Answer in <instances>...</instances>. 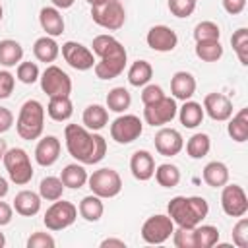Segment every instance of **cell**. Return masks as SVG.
Returning <instances> with one entry per match:
<instances>
[{
  "mask_svg": "<svg viewBox=\"0 0 248 248\" xmlns=\"http://www.w3.org/2000/svg\"><path fill=\"white\" fill-rule=\"evenodd\" d=\"M64 141L68 153L81 165H95L107 155L105 138L89 132L85 126L68 124L64 128Z\"/></svg>",
  "mask_w": 248,
  "mask_h": 248,
  "instance_id": "1",
  "label": "cell"
},
{
  "mask_svg": "<svg viewBox=\"0 0 248 248\" xmlns=\"http://www.w3.org/2000/svg\"><path fill=\"white\" fill-rule=\"evenodd\" d=\"M167 211L174 225L184 227V229H194L207 217L209 205H207L205 198H202V196H188V198L174 196L169 202Z\"/></svg>",
  "mask_w": 248,
  "mask_h": 248,
  "instance_id": "2",
  "label": "cell"
},
{
  "mask_svg": "<svg viewBox=\"0 0 248 248\" xmlns=\"http://www.w3.org/2000/svg\"><path fill=\"white\" fill-rule=\"evenodd\" d=\"M45 128V107L37 99H29L21 105L17 120H16V130L21 140H39Z\"/></svg>",
  "mask_w": 248,
  "mask_h": 248,
  "instance_id": "3",
  "label": "cell"
},
{
  "mask_svg": "<svg viewBox=\"0 0 248 248\" xmlns=\"http://www.w3.org/2000/svg\"><path fill=\"white\" fill-rule=\"evenodd\" d=\"M4 159V167L8 170V176L14 184L17 186H25L31 182L33 178V167H31V161H29V155L25 149L21 147H12L8 151H4L2 155Z\"/></svg>",
  "mask_w": 248,
  "mask_h": 248,
  "instance_id": "4",
  "label": "cell"
},
{
  "mask_svg": "<svg viewBox=\"0 0 248 248\" xmlns=\"http://www.w3.org/2000/svg\"><path fill=\"white\" fill-rule=\"evenodd\" d=\"M87 184H89L91 192L95 196H99L101 200L103 198H114L122 190V178L110 167H103L99 170H93V174L87 176Z\"/></svg>",
  "mask_w": 248,
  "mask_h": 248,
  "instance_id": "5",
  "label": "cell"
},
{
  "mask_svg": "<svg viewBox=\"0 0 248 248\" xmlns=\"http://www.w3.org/2000/svg\"><path fill=\"white\" fill-rule=\"evenodd\" d=\"M91 19L103 29L118 31L126 21V12L118 0H107L103 4L91 6Z\"/></svg>",
  "mask_w": 248,
  "mask_h": 248,
  "instance_id": "6",
  "label": "cell"
},
{
  "mask_svg": "<svg viewBox=\"0 0 248 248\" xmlns=\"http://www.w3.org/2000/svg\"><path fill=\"white\" fill-rule=\"evenodd\" d=\"M39 79H41V89L48 97H70V93H72L70 76L54 64H48L45 68V72L39 76Z\"/></svg>",
  "mask_w": 248,
  "mask_h": 248,
  "instance_id": "7",
  "label": "cell"
},
{
  "mask_svg": "<svg viewBox=\"0 0 248 248\" xmlns=\"http://www.w3.org/2000/svg\"><path fill=\"white\" fill-rule=\"evenodd\" d=\"M78 219V207L72 202H60L56 200L45 213L43 223L48 231H64Z\"/></svg>",
  "mask_w": 248,
  "mask_h": 248,
  "instance_id": "8",
  "label": "cell"
},
{
  "mask_svg": "<svg viewBox=\"0 0 248 248\" xmlns=\"http://www.w3.org/2000/svg\"><path fill=\"white\" fill-rule=\"evenodd\" d=\"M141 132H143V122L136 114H120L110 124V138L120 145L136 141L141 136Z\"/></svg>",
  "mask_w": 248,
  "mask_h": 248,
  "instance_id": "9",
  "label": "cell"
},
{
  "mask_svg": "<svg viewBox=\"0 0 248 248\" xmlns=\"http://www.w3.org/2000/svg\"><path fill=\"white\" fill-rule=\"evenodd\" d=\"M176 112H178L176 99L174 97H167V95L163 99L151 103V105H143V120L153 128L172 122Z\"/></svg>",
  "mask_w": 248,
  "mask_h": 248,
  "instance_id": "10",
  "label": "cell"
},
{
  "mask_svg": "<svg viewBox=\"0 0 248 248\" xmlns=\"http://www.w3.org/2000/svg\"><path fill=\"white\" fill-rule=\"evenodd\" d=\"M174 231V223L169 215H151L141 225V238L147 244H163L170 238Z\"/></svg>",
  "mask_w": 248,
  "mask_h": 248,
  "instance_id": "11",
  "label": "cell"
},
{
  "mask_svg": "<svg viewBox=\"0 0 248 248\" xmlns=\"http://www.w3.org/2000/svg\"><path fill=\"white\" fill-rule=\"evenodd\" d=\"M221 207L229 217H242L248 211V198L242 186L225 184L221 192Z\"/></svg>",
  "mask_w": 248,
  "mask_h": 248,
  "instance_id": "12",
  "label": "cell"
},
{
  "mask_svg": "<svg viewBox=\"0 0 248 248\" xmlns=\"http://www.w3.org/2000/svg\"><path fill=\"white\" fill-rule=\"evenodd\" d=\"M62 56L78 72H85V70H91L95 66L93 52L85 45L76 43V41H68V43L62 45Z\"/></svg>",
  "mask_w": 248,
  "mask_h": 248,
  "instance_id": "13",
  "label": "cell"
},
{
  "mask_svg": "<svg viewBox=\"0 0 248 248\" xmlns=\"http://www.w3.org/2000/svg\"><path fill=\"white\" fill-rule=\"evenodd\" d=\"M145 41H147V46L157 52H170L178 45V35L167 25H153L147 31Z\"/></svg>",
  "mask_w": 248,
  "mask_h": 248,
  "instance_id": "14",
  "label": "cell"
},
{
  "mask_svg": "<svg viewBox=\"0 0 248 248\" xmlns=\"http://www.w3.org/2000/svg\"><path fill=\"white\" fill-rule=\"evenodd\" d=\"M203 112L217 122H225L232 116V103L223 93H207L203 97Z\"/></svg>",
  "mask_w": 248,
  "mask_h": 248,
  "instance_id": "15",
  "label": "cell"
},
{
  "mask_svg": "<svg viewBox=\"0 0 248 248\" xmlns=\"http://www.w3.org/2000/svg\"><path fill=\"white\" fill-rule=\"evenodd\" d=\"M93 54L99 56V60H114V58H120V60H128V54H126V48L122 46L120 41H116L112 35H97L93 39Z\"/></svg>",
  "mask_w": 248,
  "mask_h": 248,
  "instance_id": "16",
  "label": "cell"
},
{
  "mask_svg": "<svg viewBox=\"0 0 248 248\" xmlns=\"http://www.w3.org/2000/svg\"><path fill=\"white\" fill-rule=\"evenodd\" d=\"M153 141H155L157 153L163 155V157H174L184 147V140H182L180 132L174 130V128H161L155 134V140Z\"/></svg>",
  "mask_w": 248,
  "mask_h": 248,
  "instance_id": "17",
  "label": "cell"
},
{
  "mask_svg": "<svg viewBox=\"0 0 248 248\" xmlns=\"http://www.w3.org/2000/svg\"><path fill=\"white\" fill-rule=\"evenodd\" d=\"M130 170H132V176L136 180H141V182L149 180L153 176V172H155V159H153V155L149 151H145V149L134 151L132 157H130Z\"/></svg>",
  "mask_w": 248,
  "mask_h": 248,
  "instance_id": "18",
  "label": "cell"
},
{
  "mask_svg": "<svg viewBox=\"0 0 248 248\" xmlns=\"http://www.w3.org/2000/svg\"><path fill=\"white\" fill-rule=\"evenodd\" d=\"M60 140L56 136H45L35 147V161L41 167H52L60 157Z\"/></svg>",
  "mask_w": 248,
  "mask_h": 248,
  "instance_id": "19",
  "label": "cell"
},
{
  "mask_svg": "<svg viewBox=\"0 0 248 248\" xmlns=\"http://www.w3.org/2000/svg\"><path fill=\"white\" fill-rule=\"evenodd\" d=\"M170 93L178 101L192 99V95L196 93V78L190 72H184V70L176 72L170 78Z\"/></svg>",
  "mask_w": 248,
  "mask_h": 248,
  "instance_id": "20",
  "label": "cell"
},
{
  "mask_svg": "<svg viewBox=\"0 0 248 248\" xmlns=\"http://www.w3.org/2000/svg\"><path fill=\"white\" fill-rule=\"evenodd\" d=\"M39 23L43 27V31L48 37H58L64 33V17L58 12V8L54 6H45L39 12Z\"/></svg>",
  "mask_w": 248,
  "mask_h": 248,
  "instance_id": "21",
  "label": "cell"
},
{
  "mask_svg": "<svg viewBox=\"0 0 248 248\" xmlns=\"http://www.w3.org/2000/svg\"><path fill=\"white\" fill-rule=\"evenodd\" d=\"M14 209L21 217H33L41 211V196L33 190H21L14 198Z\"/></svg>",
  "mask_w": 248,
  "mask_h": 248,
  "instance_id": "22",
  "label": "cell"
},
{
  "mask_svg": "<svg viewBox=\"0 0 248 248\" xmlns=\"http://www.w3.org/2000/svg\"><path fill=\"white\" fill-rule=\"evenodd\" d=\"M33 54H35V58H37L39 62L50 64V62H54V60L58 58L60 46H58V43L54 41V37L45 35V37H39V39L33 43Z\"/></svg>",
  "mask_w": 248,
  "mask_h": 248,
  "instance_id": "23",
  "label": "cell"
},
{
  "mask_svg": "<svg viewBox=\"0 0 248 248\" xmlns=\"http://www.w3.org/2000/svg\"><path fill=\"white\" fill-rule=\"evenodd\" d=\"M203 182L211 188H223L227 182H229V169L225 163L221 161H211L203 167Z\"/></svg>",
  "mask_w": 248,
  "mask_h": 248,
  "instance_id": "24",
  "label": "cell"
},
{
  "mask_svg": "<svg viewBox=\"0 0 248 248\" xmlns=\"http://www.w3.org/2000/svg\"><path fill=\"white\" fill-rule=\"evenodd\" d=\"M178 118H180V124L184 126V128H198L200 124H202V120H203V107L200 105V103H196V101H184V105L178 108Z\"/></svg>",
  "mask_w": 248,
  "mask_h": 248,
  "instance_id": "25",
  "label": "cell"
},
{
  "mask_svg": "<svg viewBox=\"0 0 248 248\" xmlns=\"http://www.w3.org/2000/svg\"><path fill=\"white\" fill-rule=\"evenodd\" d=\"M87 170L83 169L81 163H70L62 169V174H60V180L64 184V188H72V190H78L81 186H85L87 182Z\"/></svg>",
  "mask_w": 248,
  "mask_h": 248,
  "instance_id": "26",
  "label": "cell"
},
{
  "mask_svg": "<svg viewBox=\"0 0 248 248\" xmlns=\"http://www.w3.org/2000/svg\"><path fill=\"white\" fill-rule=\"evenodd\" d=\"M81 120H83V126L87 130L97 132V130H101V128L107 126V122H108V110L103 105H89V107H85Z\"/></svg>",
  "mask_w": 248,
  "mask_h": 248,
  "instance_id": "27",
  "label": "cell"
},
{
  "mask_svg": "<svg viewBox=\"0 0 248 248\" xmlns=\"http://www.w3.org/2000/svg\"><path fill=\"white\" fill-rule=\"evenodd\" d=\"M21 58H23V46L17 41H14V39L0 41V66L12 68V66L19 64Z\"/></svg>",
  "mask_w": 248,
  "mask_h": 248,
  "instance_id": "28",
  "label": "cell"
},
{
  "mask_svg": "<svg viewBox=\"0 0 248 248\" xmlns=\"http://www.w3.org/2000/svg\"><path fill=\"white\" fill-rule=\"evenodd\" d=\"M46 114L56 122H66L74 114V105L70 97H50L46 105Z\"/></svg>",
  "mask_w": 248,
  "mask_h": 248,
  "instance_id": "29",
  "label": "cell"
},
{
  "mask_svg": "<svg viewBox=\"0 0 248 248\" xmlns=\"http://www.w3.org/2000/svg\"><path fill=\"white\" fill-rule=\"evenodd\" d=\"M78 211H79V215H81L85 221H89V223H97V221L103 217L105 205H103V202H101L99 196L91 194V196L81 198V202H79V205H78Z\"/></svg>",
  "mask_w": 248,
  "mask_h": 248,
  "instance_id": "30",
  "label": "cell"
},
{
  "mask_svg": "<svg viewBox=\"0 0 248 248\" xmlns=\"http://www.w3.org/2000/svg\"><path fill=\"white\" fill-rule=\"evenodd\" d=\"M227 132L238 143H244L248 140V108H240L232 118H229Z\"/></svg>",
  "mask_w": 248,
  "mask_h": 248,
  "instance_id": "31",
  "label": "cell"
},
{
  "mask_svg": "<svg viewBox=\"0 0 248 248\" xmlns=\"http://www.w3.org/2000/svg\"><path fill=\"white\" fill-rule=\"evenodd\" d=\"M153 78V68L147 60H136L130 68H128V81L134 87H143L151 81Z\"/></svg>",
  "mask_w": 248,
  "mask_h": 248,
  "instance_id": "32",
  "label": "cell"
},
{
  "mask_svg": "<svg viewBox=\"0 0 248 248\" xmlns=\"http://www.w3.org/2000/svg\"><path fill=\"white\" fill-rule=\"evenodd\" d=\"M194 232V246L196 248H211L219 242V229L213 225H196L192 229Z\"/></svg>",
  "mask_w": 248,
  "mask_h": 248,
  "instance_id": "33",
  "label": "cell"
},
{
  "mask_svg": "<svg viewBox=\"0 0 248 248\" xmlns=\"http://www.w3.org/2000/svg\"><path fill=\"white\" fill-rule=\"evenodd\" d=\"M132 105V95L126 87H112L107 93V108L112 112L122 114L126 108H130Z\"/></svg>",
  "mask_w": 248,
  "mask_h": 248,
  "instance_id": "34",
  "label": "cell"
},
{
  "mask_svg": "<svg viewBox=\"0 0 248 248\" xmlns=\"http://www.w3.org/2000/svg\"><path fill=\"white\" fill-rule=\"evenodd\" d=\"M126 68V60H120V58H114V60H99L95 62L93 66V72L99 79H112V78H118Z\"/></svg>",
  "mask_w": 248,
  "mask_h": 248,
  "instance_id": "35",
  "label": "cell"
},
{
  "mask_svg": "<svg viewBox=\"0 0 248 248\" xmlns=\"http://www.w3.org/2000/svg\"><path fill=\"white\" fill-rule=\"evenodd\" d=\"M153 176H155L157 184L163 186V188H174V186H178V182H180V170H178V167L172 165V163H163V165H159V167L155 169Z\"/></svg>",
  "mask_w": 248,
  "mask_h": 248,
  "instance_id": "36",
  "label": "cell"
},
{
  "mask_svg": "<svg viewBox=\"0 0 248 248\" xmlns=\"http://www.w3.org/2000/svg\"><path fill=\"white\" fill-rule=\"evenodd\" d=\"M211 149V140L207 134L200 132V134H194L188 141H186V153L190 159H202L209 153Z\"/></svg>",
  "mask_w": 248,
  "mask_h": 248,
  "instance_id": "37",
  "label": "cell"
},
{
  "mask_svg": "<svg viewBox=\"0 0 248 248\" xmlns=\"http://www.w3.org/2000/svg\"><path fill=\"white\" fill-rule=\"evenodd\" d=\"M62 194H64V184L60 178L56 176H45L39 184V196L41 200H46V202H56V200H62Z\"/></svg>",
  "mask_w": 248,
  "mask_h": 248,
  "instance_id": "38",
  "label": "cell"
},
{
  "mask_svg": "<svg viewBox=\"0 0 248 248\" xmlns=\"http://www.w3.org/2000/svg\"><path fill=\"white\" fill-rule=\"evenodd\" d=\"M196 56L203 62H217L223 56V46L219 41H200L196 43Z\"/></svg>",
  "mask_w": 248,
  "mask_h": 248,
  "instance_id": "39",
  "label": "cell"
},
{
  "mask_svg": "<svg viewBox=\"0 0 248 248\" xmlns=\"http://www.w3.org/2000/svg\"><path fill=\"white\" fill-rule=\"evenodd\" d=\"M231 45H232V50L236 52L240 64L248 66V29L246 27L236 29L231 37Z\"/></svg>",
  "mask_w": 248,
  "mask_h": 248,
  "instance_id": "40",
  "label": "cell"
},
{
  "mask_svg": "<svg viewBox=\"0 0 248 248\" xmlns=\"http://www.w3.org/2000/svg\"><path fill=\"white\" fill-rule=\"evenodd\" d=\"M219 37H221V29L215 21H200L194 27L196 43H200V41H219Z\"/></svg>",
  "mask_w": 248,
  "mask_h": 248,
  "instance_id": "41",
  "label": "cell"
},
{
  "mask_svg": "<svg viewBox=\"0 0 248 248\" xmlns=\"http://www.w3.org/2000/svg\"><path fill=\"white\" fill-rule=\"evenodd\" d=\"M41 72H39V66L35 62H19L17 64V70H16V78L25 83V85H31L39 79Z\"/></svg>",
  "mask_w": 248,
  "mask_h": 248,
  "instance_id": "42",
  "label": "cell"
},
{
  "mask_svg": "<svg viewBox=\"0 0 248 248\" xmlns=\"http://www.w3.org/2000/svg\"><path fill=\"white\" fill-rule=\"evenodd\" d=\"M169 10L176 17H190L196 10V0H169Z\"/></svg>",
  "mask_w": 248,
  "mask_h": 248,
  "instance_id": "43",
  "label": "cell"
},
{
  "mask_svg": "<svg viewBox=\"0 0 248 248\" xmlns=\"http://www.w3.org/2000/svg\"><path fill=\"white\" fill-rule=\"evenodd\" d=\"M232 242L238 248H248V219L244 215L232 227Z\"/></svg>",
  "mask_w": 248,
  "mask_h": 248,
  "instance_id": "44",
  "label": "cell"
},
{
  "mask_svg": "<svg viewBox=\"0 0 248 248\" xmlns=\"http://www.w3.org/2000/svg\"><path fill=\"white\" fill-rule=\"evenodd\" d=\"M172 242L176 248H196L194 246V232L192 229H184V227H178L176 231H172Z\"/></svg>",
  "mask_w": 248,
  "mask_h": 248,
  "instance_id": "45",
  "label": "cell"
},
{
  "mask_svg": "<svg viewBox=\"0 0 248 248\" xmlns=\"http://www.w3.org/2000/svg\"><path fill=\"white\" fill-rule=\"evenodd\" d=\"M54 238L48 232H33L27 238V248H54Z\"/></svg>",
  "mask_w": 248,
  "mask_h": 248,
  "instance_id": "46",
  "label": "cell"
},
{
  "mask_svg": "<svg viewBox=\"0 0 248 248\" xmlns=\"http://www.w3.org/2000/svg\"><path fill=\"white\" fill-rule=\"evenodd\" d=\"M16 87V76L8 70H0V99H8L14 93Z\"/></svg>",
  "mask_w": 248,
  "mask_h": 248,
  "instance_id": "47",
  "label": "cell"
},
{
  "mask_svg": "<svg viewBox=\"0 0 248 248\" xmlns=\"http://www.w3.org/2000/svg\"><path fill=\"white\" fill-rule=\"evenodd\" d=\"M165 93H163V87L161 85H155V83H147L143 85V91H141V103L143 105H151L159 99H163Z\"/></svg>",
  "mask_w": 248,
  "mask_h": 248,
  "instance_id": "48",
  "label": "cell"
},
{
  "mask_svg": "<svg viewBox=\"0 0 248 248\" xmlns=\"http://www.w3.org/2000/svg\"><path fill=\"white\" fill-rule=\"evenodd\" d=\"M221 2H223L225 12L231 16H238L246 8V0H221Z\"/></svg>",
  "mask_w": 248,
  "mask_h": 248,
  "instance_id": "49",
  "label": "cell"
},
{
  "mask_svg": "<svg viewBox=\"0 0 248 248\" xmlns=\"http://www.w3.org/2000/svg\"><path fill=\"white\" fill-rule=\"evenodd\" d=\"M14 124V114L10 108L0 107V134H6Z\"/></svg>",
  "mask_w": 248,
  "mask_h": 248,
  "instance_id": "50",
  "label": "cell"
},
{
  "mask_svg": "<svg viewBox=\"0 0 248 248\" xmlns=\"http://www.w3.org/2000/svg\"><path fill=\"white\" fill-rule=\"evenodd\" d=\"M12 217H14V207L6 202H0V227L8 225L12 221Z\"/></svg>",
  "mask_w": 248,
  "mask_h": 248,
  "instance_id": "51",
  "label": "cell"
},
{
  "mask_svg": "<svg viewBox=\"0 0 248 248\" xmlns=\"http://www.w3.org/2000/svg\"><path fill=\"white\" fill-rule=\"evenodd\" d=\"M101 246H103V248H107V246H118V248H126V242H124V240H120V238H105V240L101 242Z\"/></svg>",
  "mask_w": 248,
  "mask_h": 248,
  "instance_id": "52",
  "label": "cell"
},
{
  "mask_svg": "<svg viewBox=\"0 0 248 248\" xmlns=\"http://www.w3.org/2000/svg\"><path fill=\"white\" fill-rule=\"evenodd\" d=\"M50 2H52L54 8H62V10H66V8H72L76 0H50Z\"/></svg>",
  "mask_w": 248,
  "mask_h": 248,
  "instance_id": "53",
  "label": "cell"
},
{
  "mask_svg": "<svg viewBox=\"0 0 248 248\" xmlns=\"http://www.w3.org/2000/svg\"><path fill=\"white\" fill-rule=\"evenodd\" d=\"M8 188H10V186H8V180L0 176V200H2V198L8 194Z\"/></svg>",
  "mask_w": 248,
  "mask_h": 248,
  "instance_id": "54",
  "label": "cell"
},
{
  "mask_svg": "<svg viewBox=\"0 0 248 248\" xmlns=\"http://www.w3.org/2000/svg\"><path fill=\"white\" fill-rule=\"evenodd\" d=\"M87 4H91V6H97V4H103V2H107V0H85Z\"/></svg>",
  "mask_w": 248,
  "mask_h": 248,
  "instance_id": "55",
  "label": "cell"
},
{
  "mask_svg": "<svg viewBox=\"0 0 248 248\" xmlns=\"http://www.w3.org/2000/svg\"><path fill=\"white\" fill-rule=\"evenodd\" d=\"M4 244H6V236H4V234H2V232H0V248H2V246H4Z\"/></svg>",
  "mask_w": 248,
  "mask_h": 248,
  "instance_id": "56",
  "label": "cell"
},
{
  "mask_svg": "<svg viewBox=\"0 0 248 248\" xmlns=\"http://www.w3.org/2000/svg\"><path fill=\"white\" fill-rule=\"evenodd\" d=\"M2 14H4V10H2V4H0V21H2Z\"/></svg>",
  "mask_w": 248,
  "mask_h": 248,
  "instance_id": "57",
  "label": "cell"
}]
</instances>
